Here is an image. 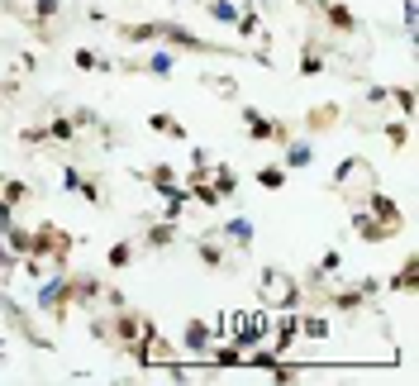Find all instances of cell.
Masks as SVG:
<instances>
[{
	"label": "cell",
	"instance_id": "1",
	"mask_svg": "<svg viewBox=\"0 0 419 386\" xmlns=\"http://www.w3.org/2000/svg\"><path fill=\"white\" fill-rule=\"evenodd\" d=\"M67 286H72V267H48V272L38 277V291H33V310H38V315H53V320L62 324L67 315H72Z\"/></svg>",
	"mask_w": 419,
	"mask_h": 386
},
{
	"label": "cell",
	"instance_id": "2",
	"mask_svg": "<svg viewBox=\"0 0 419 386\" xmlns=\"http://www.w3.org/2000/svg\"><path fill=\"white\" fill-rule=\"evenodd\" d=\"M258 296L267 310H300L305 306V286L290 272H281V267H262L258 272Z\"/></svg>",
	"mask_w": 419,
	"mask_h": 386
},
{
	"label": "cell",
	"instance_id": "3",
	"mask_svg": "<svg viewBox=\"0 0 419 386\" xmlns=\"http://www.w3.org/2000/svg\"><path fill=\"white\" fill-rule=\"evenodd\" d=\"M72 248H77V239L72 234H62L58 225H38L29 239V253L43 257L48 267H72Z\"/></svg>",
	"mask_w": 419,
	"mask_h": 386
},
{
	"label": "cell",
	"instance_id": "4",
	"mask_svg": "<svg viewBox=\"0 0 419 386\" xmlns=\"http://www.w3.org/2000/svg\"><path fill=\"white\" fill-rule=\"evenodd\" d=\"M134 363H138V368H167V363H172V343H167V338L158 334V324L153 320H138V338H134Z\"/></svg>",
	"mask_w": 419,
	"mask_h": 386
},
{
	"label": "cell",
	"instance_id": "5",
	"mask_svg": "<svg viewBox=\"0 0 419 386\" xmlns=\"http://www.w3.org/2000/svg\"><path fill=\"white\" fill-rule=\"evenodd\" d=\"M239 114H243V129H248L253 144H286V139H290V129L281 124V119H267L258 105H243Z\"/></svg>",
	"mask_w": 419,
	"mask_h": 386
},
{
	"label": "cell",
	"instance_id": "6",
	"mask_svg": "<svg viewBox=\"0 0 419 386\" xmlns=\"http://www.w3.org/2000/svg\"><path fill=\"white\" fill-rule=\"evenodd\" d=\"M376 291H381V282H376V277H362L357 286L329 291V301H324V306H329V310H343V315H348V310H362V306H367V296H376Z\"/></svg>",
	"mask_w": 419,
	"mask_h": 386
},
{
	"label": "cell",
	"instance_id": "7",
	"mask_svg": "<svg viewBox=\"0 0 419 386\" xmlns=\"http://www.w3.org/2000/svg\"><path fill=\"white\" fill-rule=\"evenodd\" d=\"M195 257H200V262H205L210 272H224L229 262H234V257H229V243L219 239V234H214V229H210V234H200V239H195Z\"/></svg>",
	"mask_w": 419,
	"mask_h": 386
},
{
	"label": "cell",
	"instance_id": "8",
	"mask_svg": "<svg viewBox=\"0 0 419 386\" xmlns=\"http://www.w3.org/2000/svg\"><path fill=\"white\" fill-rule=\"evenodd\" d=\"M62 191H72V195H86L91 205H105V195H100V186L86 172H81L77 162H62Z\"/></svg>",
	"mask_w": 419,
	"mask_h": 386
},
{
	"label": "cell",
	"instance_id": "9",
	"mask_svg": "<svg viewBox=\"0 0 419 386\" xmlns=\"http://www.w3.org/2000/svg\"><path fill=\"white\" fill-rule=\"evenodd\" d=\"M367 210H371V215H376V220H381L386 229H396V234L405 229V215H401V205H396V200H391L386 191H376V186H367Z\"/></svg>",
	"mask_w": 419,
	"mask_h": 386
},
{
	"label": "cell",
	"instance_id": "10",
	"mask_svg": "<svg viewBox=\"0 0 419 386\" xmlns=\"http://www.w3.org/2000/svg\"><path fill=\"white\" fill-rule=\"evenodd\" d=\"M210 343H214V329H210L205 320H186V329H181V348L205 363V358H210Z\"/></svg>",
	"mask_w": 419,
	"mask_h": 386
},
{
	"label": "cell",
	"instance_id": "11",
	"mask_svg": "<svg viewBox=\"0 0 419 386\" xmlns=\"http://www.w3.org/2000/svg\"><path fill=\"white\" fill-rule=\"evenodd\" d=\"M67 296H72V306H77V310H91L100 296H105V282H100V277H91V272H86V277L72 272V286H67Z\"/></svg>",
	"mask_w": 419,
	"mask_h": 386
},
{
	"label": "cell",
	"instance_id": "12",
	"mask_svg": "<svg viewBox=\"0 0 419 386\" xmlns=\"http://www.w3.org/2000/svg\"><path fill=\"white\" fill-rule=\"evenodd\" d=\"M320 15L329 19V29H334V33H348V38L362 29V24H357V15L343 5V0H320Z\"/></svg>",
	"mask_w": 419,
	"mask_h": 386
},
{
	"label": "cell",
	"instance_id": "13",
	"mask_svg": "<svg viewBox=\"0 0 419 386\" xmlns=\"http://www.w3.org/2000/svg\"><path fill=\"white\" fill-rule=\"evenodd\" d=\"M214 234H219L229 248H239V253H248V248H253V220H248V215H234V220H224Z\"/></svg>",
	"mask_w": 419,
	"mask_h": 386
},
{
	"label": "cell",
	"instance_id": "14",
	"mask_svg": "<svg viewBox=\"0 0 419 386\" xmlns=\"http://www.w3.org/2000/svg\"><path fill=\"white\" fill-rule=\"evenodd\" d=\"M353 234L362 243H386V239H396V229H386L371 210H353Z\"/></svg>",
	"mask_w": 419,
	"mask_h": 386
},
{
	"label": "cell",
	"instance_id": "15",
	"mask_svg": "<svg viewBox=\"0 0 419 386\" xmlns=\"http://www.w3.org/2000/svg\"><path fill=\"white\" fill-rule=\"evenodd\" d=\"M205 181L214 186L219 200H234V191H239V172H234L229 162H210V167H205Z\"/></svg>",
	"mask_w": 419,
	"mask_h": 386
},
{
	"label": "cell",
	"instance_id": "16",
	"mask_svg": "<svg viewBox=\"0 0 419 386\" xmlns=\"http://www.w3.org/2000/svg\"><path fill=\"white\" fill-rule=\"evenodd\" d=\"M286 158H281V167H286V172H300V167H310V162H315V144H310V139H286Z\"/></svg>",
	"mask_w": 419,
	"mask_h": 386
},
{
	"label": "cell",
	"instance_id": "17",
	"mask_svg": "<svg viewBox=\"0 0 419 386\" xmlns=\"http://www.w3.org/2000/svg\"><path fill=\"white\" fill-rule=\"evenodd\" d=\"M43 134V144H77V124H72V114H58V119H48V124L38 129Z\"/></svg>",
	"mask_w": 419,
	"mask_h": 386
},
{
	"label": "cell",
	"instance_id": "18",
	"mask_svg": "<svg viewBox=\"0 0 419 386\" xmlns=\"http://www.w3.org/2000/svg\"><path fill=\"white\" fill-rule=\"evenodd\" d=\"M148 129H153V134H167V139H177V144H186V139H191L181 119H172V114H162V110L148 114Z\"/></svg>",
	"mask_w": 419,
	"mask_h": 386
},
{
	"label": "cell",
	"instance_id": "19",
	"mask_svg": "<svg viewBox=\"0 0 419 386\" xmlns=\"http://www.w3.org/2000/svg\"><path fill=\"white\" fill-rule=\"evenodd\" d=\"M234 29H239V38H262V15H258V5H239V19H234Z\"/></svg>",
	"mask_w": 419,
	"mask_h": 386
},
{
	"label": "cell",
	"instance_id": "20",
	"mask_svg": "<svg viewBox=\"0 0 419 386\" xmlns=\"http://www.w3.org/2000/svg\"><path fill=\"white\" fill-rule=\"evenodd\" d=\"M177 243V225L172 220H158V225L143 229V248H172Z\"/></svg>",
	"mask_w": 419,
	"mask_h": 386
},
{
	"label": "cell",
	"instance_id": "21",
	"mask_svg": "<svg viewBox=\"0 0 419 386\" xmlns=\"http://www.w3.org/2000/svg\"><path fill=\"white\" fill-rule=\"evenodd\" d=\"M300 77H324V43H305L300 48Z\"/></svg>",
	"mask_w": 419,
	"mask_h": 386
},
{
	"label": "cell",
	"instance_id": "22",
	"mask_svg": "<svg viewBox=\"0 0 419 386\" xmlns=\"http://www.w3.org/2000/svg\"><path fill=\"white\" fill-rule=\"evenodd\" d=\"M339 272H343V253H339V248H329V253L320 257V267L310 272V286H320L324 277H339Z\"/></svg>",
	"mask_w": 419,
	"mask_h": 386
},
{
	"label": "cell",
	"instance_id": "23",
	"mask_svg": "<svg viewBox=\"0 0 419 386\" xmlns=\"http://www.w3.org/2000/svg\"><path fill=\"white\" fill-rule=\"evenodd\" d=\"M415 282H419V257H405V267L386 282V291H415Z\"/></svg>",
	"mask_w": 419,
	"mask_h": 386
},
{
	"label": "cell",
	"instance_id": "24",
	"mask_svg": "<svg viewBox=\"0 0 419 386\" xmlns=\"http://www.w3.org/2000/svg\"><path fill=\"white\" fill-rule=\"evenodd\" d=\"M300 338H315V343L329 338V320H324V315H310V310L300 306Z\"/></svg>",
	"mask_w": 419,
	"mask_h": 386
},
{
	"label": "cell",
	"instance_id": "25",
	"mask_svg": "<svg viewBox=\"0 0 419 386\" xmlns=\"http://www.w3.org/2000/svg\"><path fill=\"white\" fill-rule=\"evenodd\" d=\"M72 63L86 67V72H119L110 58H100V53H91V48H77V53H72Z\"/></svg>",
	"mask_w": 419,
	"mask_h": 386
},
{
	"label": "cell",
	"instance_id": "26",
	"mask_svg": "<svg viewBox=\"0 0 419 386\" xmlns=\"http://www.w3.org/2000/svg\"><path fill=\"white\" fill-rule=\"evenodd\" d=\"M205 15L234 29V19H239V0H205Z\"/></svg>",
	"mask_w": 419,
	"mask_h": 386
},
{
	"label": "cell",
	"instance_id": "27",
	"mask_svg": "<svg viewBox=\"0 0 419 386\" xmlns=\"http://www.w3.org/2000/svg\"><path fill=\"white\" fill-rule=\"evenodd\" d=\"M0 200H5V205H24V200H29V181H19V177H0Z\"/></svg>",
	"mask_w": 419,
	"mask_h": 386
},
{
	"label": "cell",
	"instance_id": "28",
	"mask_svg": "<svg viewBox=\"0 0 419 386\" xmlns=\"http://www.w3.org/2000/svg\"><path fill=\"white\" fill-rule=\"evenodd\" d=\"M143 177L148 181H153V191H172V186H181V177H177V172H172V167H167V162H158V167H153V172H143Z\"/></svg>",
	"mask_w": 419,
	"mask_h": 386
},
{
	"label": "cell",
	"instance_id": "29",
	"mask_svg": "<svg viewBox=\"0 0 419 386\" xmlns=\"http://www.w3.org/2000/svg\"><path fill=\"white\" fill-rule=\"evenodd\" d=\"M258 186H267V191H281V186H286V167H281V162H272V167H258Z\"/></svg>",
	"mask_w": 419,
	"mask_h": 386
},
{
	"label": "cell",
	"instance_id": "30",
	"mask_svg": "<svg viewBox=\"0 0 419 386\" xmlns=\"http://www.w3.org/2000/svg\"><path fill=\"white\" fill-rule=\"evenodd\" d=\"M105 262H110L114 272H119V267H129V262H134V243H129V239L110 243V253H105Z\"/></svg>",
	"mask_w": 419,
	"mask_h": 386
},
{
	"label": "cell",
	"instance_id": "31",
	"mask_svg": "<svg viewBox=\"0 0 419 386\" xmlns=\"http://www.w3.org/2000/svg\"><path fill=\"white\" fill-rule=\"evenodd\" d=\"M172 63H177L172 53H153V58L143 63V72H148V77H172Z\"/></svg>",
	"mask_w": 419,
	"mask_h": 386
},
{
	"label": "cell",
	"instance_id": "32",
	"mask_svg": "<svg viewBox=\"0 0 419 386\" xmlns=\"http://www.w3.org/2000/svg\"><path fill=\"white\" fill-rule=\"evenodd\" d=\"M386 139L396 144V153H401V148L410 144V124H405V119H401V124H386Z\"/></svg>",
	"mask_w": 419,
	"mask_h": 386
},
{
	"label": "cell",
	"instance_id": "33",
	"mask_svg": "<svg viewBox=\"0 0 419 386\" xmlns=\"http://www.w3.org/2000/svg\"><path fill=\"white\" fill-rule=\"evenodd\" d=\"M58 10H62V0H33V15L38 19H58Z\"/></svg>",
	"mask_w": 419,
	"mask_h": 386
},
{
	"label": "cell",
	"instance_id": "34",
	"mask_svg": "<svg viewBox=\"0 0 419 386\" xmlns=\"http://www.w3.org/2000/svg\"><path fill=\"white\" fill-rule=\"evenodd\" d=\"M15 225V205H5V200H0V239H5V229Z\"/></svg>",
	"mask_w": 419,
	"mask_h": 386
},
{
	"label": "cell",
	"instance_id": "35",
	"mask_svg": "<svg viewBox=\"0 0 419 386\" xmlns=\"http://www.w3.org/2000/svg\"><path fill=\"white\" fill-rule=\"evenodd\" d=\"M181 5H186V0H181Z\"/></svg>",
	"mask_w": 419,
	"mask_h": 386
},
{
	"label": "cell",
	"instance_id": "36",
	"mask_svg": "<svg viewBox=\"0 0 419 386\" xmlns=\"http://www.w3.org/2000/svg\"><path fill=\"white\" fill-rule=\"evenodd\" d=\"M0 5H5V0H0Z\"/></svg>",
	"mask_w": 419,
	"mask_h": 386
}]
</instances>
